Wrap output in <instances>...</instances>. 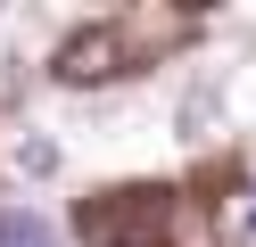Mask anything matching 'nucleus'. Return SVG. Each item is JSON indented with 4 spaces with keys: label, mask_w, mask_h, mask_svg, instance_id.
<instances>
[{
    "label": "nucleus",
    "mask_w": 256,
    "mask_h": 247,
    "mask_svg": "<svg viewBox=\"0 0 256 247\" xmlns=\"http://www.w3.org/2000/svg\"><path fill=\"white\" fill-rule=\"evenodd\" d=\"M0 247H58V231L42 223L34 206H8V214H0Z\"/></svg>",
    "instance_id": "f03ea898"
},
{
    "label": "nucleus",
    "mask_w": 256,
    "mask_h": 247,
    "mask_svg": "<svg viewBox=\"0 0 256 247\" xmlns=\"http://www.w3.org/2000/svg\"><path fill=\"white\" fill-rule=\"evenodd\" d=\"M248 223H256V214H248Z\"/></svg>",
    "instance_id": "20e7f679"
},
{
    "label": "nucleus",
    "mask_w": 256,
    "mask_h": 247,
    "mask_svg": "<svg viewBox=\"0 0 256 247\" xmlns=\"http://www.w3.org/2000/svg\"><path fill=\"white\" fill-rule=\"evenodd\" d=\"M58 82H74V91H83V82H108V74H124V33L116 25H91V33H74L66 49H58V66H50Z\"/></svg>",
    "instance_id": "f257e3e1"
},
{
    "label": "nucleus",
    "mask_w": 256,
    "mask_h": 247,
    "mask_svg": "<svg viewBox=\"0 0 256 247\" xmlns=\"http://www.w3.org/2000/svg\"><path fill=\"white\" fill-rule=\"evenodd\" d=\"M58 165H66V157H58V140H42V132H34V140H17V173H25V181H50Z\"/></svg>",
    "instance_id": "7ed1b4c3"
}]
</instances>
